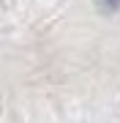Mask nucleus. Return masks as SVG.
Instances as JSON below:
<instances>
[{
  "label": "nucleus",
  "instance_id": "obj_1",
  "mask_svg": "<svg viewBox=\"0 0 120 123\" xmlns=\"http://www.w3.org/2000/svg\"><path fill=\"white\" fill-rule=\"evenodd\" d=\"M98 6H101V8H107V11H115L117 6H120V0H96Z\"/></svg>",
  "mask_w": 120,
  "mask_h": 123
}]
</instances>
